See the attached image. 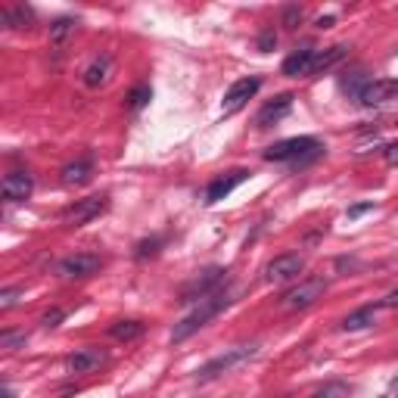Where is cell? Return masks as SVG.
<instances>
[{"instance_id": "cell-3", "label": "cell", "mask_w": 398, "mask_h": 398, "mask_svg": "<svg viewBox=\"0 0 398 398\" xmlns=\"http://www.w3.org/2000/svg\"><path fill=\"white\" fill-rule=\"evenodd\" d=\"M324 293H327L324 277H308V281L293 283L290 290L281 295V305L286 311H302V308H311L318 299H324Z\"/></svg>"}, {"instance_id": "cell-17", "label": "cell", "mask_w": 398, "mask_h": 398, "mask_svg": "<svg viewBox=\"0 0 398 398\" xmlns=\"http://www.w3.org/2000/svg\"><path fill=\"white\" fill-rule=\"evenodd\" d=\"M345 56H349V44H333L327 50H318V53H315V66H311V75L330 72L336 63H342Z\"/></svg>"}, {"instance_id": "cell-34", "label": "cell", "mask_w": 398, "mask_h": 398, "mask_svg": "<svg viewBox=\"0 0 398 398\" xmlns=\"http://www.w3.org/2000/svg\"><path fill=\"white\" fill-rule=\"evenodd\" d=\"M333 25V16H324V19H318V28H330Z\"/></svg>"}, {"instance_id": "cell-2", "label": "cell", "mask_w": 398, "mask_h": 398, "mask_svg": "<svg viewBox=\"0 0 398 398\" xmlns=\"http://www.w3.org/2000/svg\"><path fill=\"white\" fill-rule=\"evenodd\" d=\"M265 162H290V165H308L315 162L318 156H324V143L318 137H290V140H281L274 147H268L265 152Z\"/></svg>"}, {"instance_id": "cell-20", "label": "cell", "mask_w": 398, "mask_h": 398, "mask_svg": "<svg viewBox=\"0 0 398 398\" xmlns=\"http://www.w3.org/2000/svg\"><path fill=\"white\" fill-rule=\"evenodd\" d=\"M109 336L118 342H134L143 336V324L140 320H115V324L109 327Z\"/></svg>"}, {"instance_id": "cell-8", "label": "cell", "mask_w": 398, "mask_h": 398, "mask_svg": "<svg viewBox=\"0 0 398 398\" xmlns=\"http://www.w3.org/2000/svg\"><path fill=\"white\" fill-rule=\"evenodd\" d=\"M224 281H227V271L224 268H206L197 281H193L187 290L181 293V302H202V299H209L211 293L221 290Z\"/></svg>"}, {"instance_id": "cell-22", "label": "cell", "mask_w": 398, "mask_h": 398, "mask_svg": "<svg viewBox=\"0 0 398 398\" xmlns=\"http://www.w3.org/2000/svg\"><path fill=\"white\" fill-rule=\"evenodd\" d=\"M0 19H4V25H10V28H31L35 16H31V10H25V6H13V10L0 13Z\"/></svg>"}, {"instance_id": "cell-21", "label": "cell", "mask_w": 398, "mask_h": 398, "mask_svg": "<svg viewBox=\"0 0 398 398\" xmlns=\"http://www.w3.org/2000/svg\"><path fill=\"white\" fill-rule=\"evenodd\" d=\"M75 28H78V19H72V16H63V19H56L53 25H50V44L63 47L66 41L75 35Z\"/></svg>"}, {"instance_id": "cell-23", "label": "cell", "mask_w": 398, "mask_h": 398, "mask_svg": "<svg viewBox=\"0 0 398 398\" xmlns=\"http://www.w3.org/2000/svg\"><path fill=\"white\" fill-rule=\"evenodd\" d=\"M159 249H162V240H159V236H152V240H140L137 246H134V258H137V261L156 258Z\"/></svg>"}, {"instance_id": "cell-35", "label": "cell", "mask_w": 398, "mask_h": 398, "mask_svg": "<svg viewBox=\"0 0 398 398\" xmlns=\"http://www.w3.org/2000/svg\"><path fill=\"white\" fill-rule=\"evenodd\" d=\"M395 386H398V383H395Z\"/></svg>"}, {"instance_id": "cell-10", "label": "cell", "mask_w": 398, "mask_h": 398, "mask_svg": "<svg viewBox=\"0 0 398 398\" xmlns=\"http://www.w3.org/2000/svg\"><path fill=\"white\" fill-rule=\"evenodd\" d=\"M361 106H389L398 103V78H374L358 97Z\"/></svg>"}, {"instance_id": "cell-31", "label": "cell", "mask_w": 398, "mask_h": 398, "mask_svg": "<svg viewBox=\"0 0 398 398\" xmlns=\"http://www.w3.org/2000/svg\"><path fill=\"white\" fill-rule=\"evenodd\" d=\"M367 211H374V202H358V206L349 209V218H361V215H367Z\"/></svg>"}, {"instance_id": "cell-27", "label": "cell", "mask_w": 398, "mask_h": 398, "mask_svg": "<svg viewBox=\"0 0 398 398\" xmlns=\"http://www.w3.org/2000/svg\"><path fill=\"white\" fill-rule=\"evenodd\" d=\"M299 22H302V10H299V6H286V10H283V25H286V28H295Z\"/></svg>"}, {"instance_id": "cell-4", "label": "cell", "mask_w": 398, "mask_h": 398, "mask_svg": "<svg viewBox=\"0 0 398 398\" xmlns=\"http://www.w3.org/2000/svg\"><path fill=\"white\" fill-rule=\"evenodd\" d=\"M256 352H258V345H256V342H252V345H236V349H227V352L215 355L211 361L202 364V367L197 370V377H199V379H215V377L227 374V370H234L236 364L256 358Z\"/></svg>"}, {"instance_id": "cell-16", "label": "cell", "mask_w": 398, "mask_h": 398, "mask_svg": "<svg viewBox=\"0 0 398 398\" xmlns=\"http://www.w3.org/2000/svg\"><path fill=\"white\" fill-rule=\"evenodd\" d=\"M315 47H302L283 59V75L286 78H302V75H311V66H315Z\"/></svg>"}, {"instance_id": "cell-24", "label": "cell", "mask_w": 398, "mask_h": 398, "mask_svg": "<svg viewBox=\"0 0 398 398\" xmlns=\"http://www.w3.org/2000/svg\"><path fill=\"white\" fill-rule=\"evenodd\" d=\"M150 97H152V90L147 88V84H143V88H134L131 97H128V106L131 109H143V106L150 103Z\"/></svg>"}, {"instance_id": "cell-30", "label": "cell", "mask_w": 398, "mask_h": 398, "mask_svg": "<svg viewBox=\"0 0 398 398\" xmlns=\"http://www.w3.org/2000/svg\"><path fill=\"white\" fill-rule=\"evenodd\" d=\"M19 342H25V336H16V333H4V336H0V345H4V349H16Z\"/></svg>"}, {"instance_id": "cell-18", "label": "cell", "mask_w": 398, "mask_h": 398, "mask_svg": "<svg viewBox=\"0 0 398 398\" xmlns=\"http://www.w3.org/2000/svg\"><path fill=\"white\" fill-rule=\"evenodd\" d=\"M90 174H94V162L90 159H75L63 168V184L66 187H81V184L90 181Z\"/></svg>"}, {"instance_id": "cell-1", "label": "cell", "mask_w": 398, "mask_h": 398, "mask_svg": "<svg viewBox=\"0 0 398 398\" xmlns=\"http://www.w3.org/2000/svg\"><path fill=\"white\" fill-rule=\"evenodd\" d=\"M231 302H234V299H231V293H227V290H224V293L218 290V293H211L209 299L197 302V308H193L190 315L181 320V324H174V330H172V342H184V340H190V336L197 333V330L206 327L211 318H218V315H221V311H224Z\"/></svg>"}, {"instance_id": "cell-9", "label": "cell", "mask_w": 398, "mask_h": 398, "mask_svg": "<svg viewBox=\"0 0 398 398\" xmlns=\"http://www.w3.org/2000/svg\"><path fill=\"white\" fill-rule=\"evenodd\" d=\"M258 88H261V78H258V75H249V78L234 81L231 90H227L224 100H221V112H224V115H236L243 106L249 103L252 97L258 94Z\"/></svg>"}, {"instance_id": "cell-5", "label": "cell", "mask_w": 398, "mask_h": 398, "mask_svg": "<svg viewBox=\"0 0 398 398\" xmlns=\"http://www.w3.org/2000/svg\"><path fill=\"white\" fill-rule=\"evenodd\" d=\"M109 206V197L106 193H94V197H84V199H75L69 209L63 211V221L69 227H81L88 221H94V218H100Z\"/></svg>"}, {"instance_id": "cell-14", "label": "cell", "mask_w": 398, "mask_h": 398, "mask_svg": "<svg viewBox=\"0 0 398 398\" xmlns=\"http://www.w3.org/2000/svg\"><path fill=\"white\" fill-rule=\"evenodd\" d=\"M35 190V177L28 172H10L4 177V199L6 202H25Z\"/></svg>"}, {"instance_id": "cell-28", "label": "cell", "mask_w": 398, "mask_h": 398, "mask_svg": "<svg viewBox=\"0 0 398 398\" xmlns=\"http://www.w3.org/2000/svg\"><path fill=\"white\" fill-rule=\"evenodd\" d=\"M63 318H66V311L53 308V311H47V315L41 318V324H44V327H59V320H63Z\"/></svg>"}, {"instance_id": "cell-33", "label": "cell", "mask_w": 398, "mask_h": 398, "mask_svg": "<svg viewBox=\"0 0 398 398\" xmlns=\"http://www.w3.org/2000/svg\"><path fill=\"white\" fill-rule=\"evenodd\" d=\"M395 305H398V290H392V293H389L386 299L379 302V308H395Z\"/></svg>"}, {"instance_id": "cell-11", "label": "cell", "mask_w": 398, "mask_h": 398, "mask_svg": "<svg viewBox=\"0 0 398 398\" xmlns=\"http://www.w3.org/2000/svg\"><path fill=\"white\" fill-rule=\"evenodd\" d=\"M106 364V352L97 349V345H84V349H75L69 358H66V367L69 374H97L100 367Z\"/></svg>"}, {"instance_id": "cell-29", "label": "cell", "mask_w": 398, "mask_h": 398, "mask_svg": "<svg viewBox=\"0 0 398 398\" xmlns=\"http://www.w3.org/2000/svg\"><path fill=\"white\" fill-rule=\"evenodd\" d=\"M16 302H19V290H4V293H0V308H13V305Z\"/></svg>"}, {"instance_id": "cell-6", "label": "cell", "mask_w": 398, "mask_h": 398, "mask_svg": "<svg viewBox=\"0 0 398 398\" xmlns=\"http://www.w3.org/2000/svg\"><path fill=\"white\" fill-rule=\"evenodd\" d=\"M100 268H103L100 256H90V252H75V256H66L63 261H59L56 274L63 277V281H88V277H94Z\"/></svg>"}, {"instance_id": "cell-25", "label": "cell", "mask_w": 398, "mask_h": 398, "mask_svg": "<svg viewBox=\"0 0 398 398\" xmlns=\"http://www.w3.org/2000/svg\"><path fill=\"white\" fill-rule=\"evenodd\" d=\"M315 398H349V389H345L342 383H330L324 389H318Z\"/></svg>"}, {"instance_id": "cell-7", "label": "cell", "mask_w": 398, "mask_h": 398, "mask_svg": "<svg viewBox=\"0 0 398 398\" xmlns=\"http://www.w3.org/2000/svg\"><path fill=\"white\" fill-rule=\"evenodd\" d=\"M302 271H305V258L295 256V252H286V256H277L265 265V281L268 283H293V281H299Z\"/></svg>"}, {"instance_id": "cell-13", "label": "cell", "mask_w": 398, "mask_h": 398, "mask_svg": "<svg viewBox=\"0 0 398 398\" xmlns=\"http://www.w3.org/2000/svg\"><path fill=\"white\" fill-rule=\"evenodd\" d=\"M290 109H293V94H277L274 100H268V103L258 109L256 125L258 128H271V125L283 122V118L290 115Z\"/></svg>"}, {"instance_id": "cell-12", "label": "cell", "mask_w": 398, "mask_h": 398, "mask_svg": "<svg viewBox=\"0 0 398 398\" xmlns=\"http://www.w3.org/2000/svg\"><path fill=\"white\" fill-rule=\"evenodd\" d=\"M246 177H249L246 168H236V172H227L221 177H215V181L206 187V199H202V202H206V206H215V202H221L224 197H231V193L240 187Z\"/></svg>"}, {"instance_id": "cell-15", "label": "cell", "mask_w": 398, "mask_h": 398, "mask_svg": "<svg viewBox=\"0 0 398 398\" xmlns=\"http://www.w3.org/2000/svg\"><path fill=\"white\" fill-rule=\"evenodd\" d=\"M109 75H112V56L100 53V56H94L88 66H84L81 81L88 84V88H103V84L109 81Z\"/></svg>"}, {"instance_id": "cell-32", "label": "cell", "mask_w": 398, "mask_h": 398, "mask_svg": "<svg viewBox=\"0 0 398 398\" xmlns=\"http://www.w3.org/2000/svg\"><path fill=\"white\" fill-rule=\"evenodd\" d=\"M383 159H386V165H398V143H389L383 150Z\"/></svg>"}, {"instance_id": "cell-19", "label": "cell", "mask_w": 398, "mask_h": 398, "mask_svg": "<svg viewBox=\"0 0 398 398\" xmlns=\"http://www.w3.org/2000/svg\"><path fill=\"white\" fill-rule=\"evenodd\" d=\"M377 308H379V305H364V308L352 311V315L342 320V330L355 333V330H367V327H374V324H377Z\"/></svg>"}, {"instance_id": "cell-26", "label": "cell", "mask_w": 398, "mask_h": 398, "mask_svg": "<svg viewBox=\"0 0 398 398\" xmlns=\"http://www.w3.org/2000/svg\"><path fill=\"white\" fill-rule=\"evenodd\" d=\"M274 47H277V31L274 28H265L258 35V50H261V53H268V50H274Z\"/></svg>"}]
</instances>
